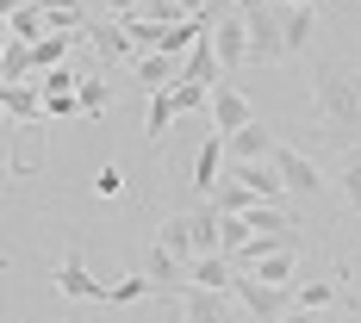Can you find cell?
Returning <instances> with one entry per match:
<instances>
[{
  "label": "cell",
  "mask_w": 361,
  "mask_h": 323,
  "mask_svg": "<svg viewBox=\"0 0 361 323\" xmlns=\"http://www.w3.org/2000/svg\"><path fill=\"white\" fill-rule=\"evenodd\" d=\"M312 112L336 137H361V69L336 63V56H318L312 63Z\"/></svg>",
  "instance_id": "1"
},
{
  "label": "cell",
  "mask_w": 361,
  "mask_h": 323,
  "mask_svg": "<svg viewBox=\"0 0 361 323\" xmlns=\"http://www.w3.org/2000/svg\"><path fill=\"white\" fill-rule=\"evenodd\" d=\"M243 25H250V63L274 69V63H287V56H293L281 0H243Z\"/></svg>",
  "instance_id": "2"
},
{
  "label": "cell",
  "mask_w": 361,
  "mask_h": 323,
  "mask_svg": "<svg viewBox=\"0 0 361 323\" xmlns=\"http://www.w3.org/2000/svg\"><path fill=\"white\" fill-rule=\"evenodd\" d=\"M237 298H243V311L255 323H281L293 311V286H268V280H255V274H237Z\"/></svg>",
  "instance_id": "3"
},
{
  "label": "cell",
  "mask_w": 361,
  "mask_h": 323,
  "mask_svg": "<svg viewBox=\"0 0 361 323\" xmlns=\"http://www.w3.org/2000/svg\"><path fill=\"white\" fill-rule=\"evenodd\" d=\"M50 286L63 292V298H75V305H106V286L87 274V261H81V255H63V261L50 267Z\"/></svg>",
  "instance_id": "4"
},
{
  "label": "cell",
  "mask_w": 361,
  "mask_h": 323,
  "mask_svg": "<svg viewBox=\"0 0 361 323\" xmlns=\"http://www.w3.org/2000/svg\"><path fill=\"white\" fill-rule=\"evenodd\" d=\"M81 37H87L100 56H112V63H131V56H137V37H131V25H125V19H112V13H94Z\"/></svg>",
  "instance_id": "5"
},
{
  "label": "cell",
  "mask_w": 361,
  "mask_h": 323,
  "mask_svg": "<svg viewBox=\"0 0 361 323\" xmlns=\"http://www.w3.org/2000/svg\"><path fill=\"white\" fill-rule=\"evenodd\" d=\"M0 118H6V125H44V118H50L44 87H37V81H13V87H0Z\"/></svg>",
  "instance_id": "6"
},
{
  "label": "cell",
  "mask_w": 361,
  "mask_h": 323,
  "mask_svg": "<svg viewBox=\"0 0 361 323\" xmlns=\"http://www.w3.org/2000/svg\"><path fill=\"white\" fill-rule=\"evenodd\" d=\"M212 44H218V63H224V75H237L243 63H250V25H243V6H231V13L212 25Z\"/></svg>",
  "instance_id": "7"
},
{
  "label": "cell",
  "mask_w": 361,
  "mask_h": 323,
  "mask_svg": "<svg viewBox=\"0 0 361 323\" xmlns=\"http://www.w3.org/2000/svg\"><path fill=\"white\" fill-rule=\"evenodd\" d=\"M224 168H231V149H224V131H212V137L200 144V156H193V193L212 199V186L224 180Z\"/></svg>",
  "instance_id": "8"
},
{
  "label": "cell",
  "mask_w": 361,
  "mask_h": 323,
  "mask_svg": "<svg viewBox=\"0 0 361 323\" xmlns=\"http://www.w3.org/2000/svg\"><path fill=\"white\" fill-rule=\"evenodd\" d=\"M274 162H281V175H287V186L293 193H324V168L305 156V149H293V144H281L274 149Z\"/></svg>",
  "instance_id": "9"
},
{
  "label": "cell",
  "mask_w": 361,
  "mask_h": 323,
  "mask_svg": "<svg viewBox=\"0 0 361 323\" xmlns=\"http://www.w3.org/2000/svg\"><path fill=\"white\" fill-rule=\"evenodd\" d=\"M224 149H231V162H262V156H274V131H268V125H237V131H224Z\"/></svg>",
  "instance_id": "10"
},
{
  "label": "cell",
  "mask_w": 361,
  "mask_h": 323,
  "mask_svg": "<svg viewBox=\"0 0 361 323\" xmlns=\"http://www.w3.org/2000/svg\"><path fill=\"white\" fill-rule=\"evenodd\" d=\"M131 75H137L144 94H162V87H175V81H180V56H169V50H144V56L131 63Z\"/></svg>",
  "instance_id": "11"
},
{
  "label": "cell",
  "mask_w": 361,
  "mask_h": 323,
  "mask_svg": "<svg viewBox=\"0 0 361 323\" xmlns=\"http://www.w3.org/2000/svg\"><path fill=\"white\" fill-rule=\"evenodd\" d=\"M212 131H237V125H250L255 112H250V100H243V87H231V81H218L212 87Z\"/></svg>",
  "instance_id": "12"
},
{
  "label": "cell",
  "mask_w": 361,
  "mask_h": 323,
  "mask_svg": "<svg viewBox=\"0 0 361 323\" xmlns=\"http://www.w3.org/2000/svg\"><path fill=\"white\" fill-rule=\"evenodd\" d=\"M187 286H237V261L224 249L193 255V261H187Z\"/></svg>",
  "instance_id": "13"
},
{
  "label": "cell",
  "mask_w": 361,
  "mask_h": 323,
  "mask_svg": "<svg viewBox=\"0 0 361 323\" xmlns=\"http://www.w3.org/2000/svg\"><path fill=\"white\" fill-rule=\"evenodd\" d=\"M144 274L156 280V292H187V261L175 249H162V243L144 255Z\"/></svg>",
  "instance_id": "14"
},
{
  "label": "cell",
  "mask_w": 361,
  "mask_h": 323,
  "mask_svg": "<svg viewBox=\"0 0 361 323\" xmlns=\"http://www.w3.org/2000/svg\"><path fill=\"white\" fill-rule=\"evenodd\" d=\"M13 81H37V56L25 37H0V87H13Z\"/></svg>",
  "instance_id": "15"
},
{
  "label": "cell",
  "mask_w": 361,
  "mask_h": 323,
  "mask_svg": "<svg viewBox=\"0 0 361 323\" xmlns=\"http://www.w3.org/2000/svg\"><path fill=\"white\" fill-rule=\"evenodd\" d=\"M0 19H6V37H25V44L50 37V13H44V0H25V6H6Z\"/></svg>",
  "instance_id": "16"
},
{
  "label": "cell",
  "mask_w": 361,
  "mask_h": 323,
  "mask_svg": "<svg viewBox=\"0 0 361 323\" xmlns=\"http://www.w3.org/2000/svg\"><path fill=\"white\" fill-rule=\"evenodd\" d=\"M180 75H193V81H206V87H218V81H231L224 75V63H218V44H212V32L200 37L187 56H180Z\"/></svg>",
  "instance_id": "17"
},
{
  "label": "cell",
  "mask_w": 361,
  "mask_h": 323,
  "mask_svg": "<svg viewBox=\"0 0 361 323\" xmlns=\"http://www.w3.org/2000/svg\"><path fill=\"white\" fill-rule=\"evenodd\" d=\"M349 286V267L343 274H330V280H305V286H293V305H305V311H330L336 298Z\"/></svg>",
  "instance_id": "18"
},
{
  "label": "cell",
  "mask_w": 361,
  "mask_h": 323,
  "mask_svg": "<svg viewBox=\"0 0 361 323\" xmlns=\"http://www.w3.org/2000/svg\"><path fill=\"white\" fill-rule=\"evenodd\" d=\"M255 199H262V193H255V186L237 175V168H224V180L212 186V205H218V212H250Z\"/></svg>",
  "instance_id": "19"
},
{
  "label": "cell",
  "mask_w": 361,
  "mask_h": 323,
  "mask_svg": "<svg viewBox=\"0 0 361 323\" xmlns=\"http://www.w3.org/2000/svg\"><path fill=\"white\" fill-rule=\"evenodd\" d=\"M144 100H149V125H144V137H149V144H162V137L175 131L180 106H175V94H169V87H162V94H144Z\"/></svg>",
  "instance_id": "20"
},
{
  "label": "cell",
  "mask_w": 361,
  "mask_h": 323,
  "mask_svg": "<svg viewBox=\"0 0 361 323\" xmlns=\"http://www.w3.org/2000/svg\"><path fill=\"white\" fill-rule=\"evenodd\" d=\"M281 19H287V44L293 56L312 44V32H318V6H293V0H281Z\"/></svg>",
  "instance_id": "21"
},
{
  "label": "cell",
  "mask_w": 361,
  "mask_h": 323,
  "mask_svg": "<svg viewBox=\"0 0 361 323\" xmlns=\"http://www.w3.org/2000/svg\"><path fill=\"white\" fill-rule=\"evenodd\" d=\"M169 94H175L180 118H200V112H212V87H206V81H193V75H180Z\"/></svg>",
  "instance_id": "22"
},
{
  "label": "cell",
  "mask_w": 361,
  "mask_h": 323,
  "mask_svg": "<svg viewBox=\"0 0 361 323\" xmlns=\"http://www.w3.org/2000/svg\"><path fill=\"white\" fill-rule=\"evenodd\" d=\"M156 243H162V249H175L180 261H193V212H175L162 230H156Z\"/></svg>",
  "instance_id": "23"
},
{
  "label": "cell",
  "mask_w": 361,
  "mask_h": 323,
  "mask_svg": "<svg viewBox=\"0 0 361 323\" xmlns=\"http://www.w3.org/2000/svg\"><path fill=\"white\" fill-rule=\"evenodd\" d=\"M293 267H299V249H274V255H262L250 274H255V280H268V286H287Z\"/></svg>",
  "instance_id": "24"
},
{
  "label": "cell",
  "mask_w": 361,
  "mask_h": 323,
  "mask_svg": "<svg viewBox=\"0 0 361 323\" xmlns=\"http://www.w3.org/2000/svg\"><path fill=\"white\" fill-rule=\"evenodd\" d=\"M149 292H156L149 274H125V280H112V286H106V305H137V298H149Z\"/></svg>",
  "instance_id": "25"
},
{
  "label": "cell",
  "mask_w": 361,
  "mask_h": 323,
  "mask_svg": "<svg viewBox=\"0 0 361 323\" xmlns=\"http://www.w3.org/2000/svg\"><path fill=\"white\" fill-rule=\"evenodd\" d=\"M75 100H81V112H87V118H100V112L112 106V87L100 81V75H81V87H75Z\"/></svg>",
  "instance_id": "26"
},
{
  "label": "cell",
  "mask_w": 361,
  "mask_h": 323,
  "mask_svg": "<svg viewBox=\"0 0 361 323\" xmlns=\"http://www.w3.org/2000/svg\"><path fill=\"white\" fill-rule=\"evenodd\" d=\"M336 186H343V205H349V212H361V149H349V156H343V180H336Z\"/></svg>",
  "instance_id": "27"
},
{
  "label": "cell",
  "mask_w": 361,
  "mask_h": 323,
  "mask_svg": "<svg viewBox=\"0 0 361 323\" xmlns=\"http://www.w3.org/2000/svg\"><path fill=\"white\" fill-rule=\"evenodd\" d=\"M37 87H44V94H75V87H81V75L63 63V69H44V75H37Z\"/></svg>",
  "instance_id": "28"
},
{
  "label": "cell",
  "mask_w": 361,
  "mask_h": 323,
  "mask_svg": "<svg viewBox=\"0 0 361 323\" xmlns=\"http://www.w3.org/2000/svg\"><path fill=\"white\" fill-rule=\"evenodd\" d=\"M94 193H100V199H118V193H125V175H118V168H100V175H94Z\"/></svg>",
  "instance_id": "29"
},
{
  "label": "cell",
  "mask_w": 361,
  "mask_h": 323,
  "mask_svg": "<svg viewBox=\"0 0 361 323\" xmlns=\"http://www.w3.org/2000/svg\"><path fill=\"white\" fill-rule=\"evenodd\" d=\"M281 323H324V311H305V305H293V311H287Z\"/></svg>",
  "instance_id": "30"
},
{
  "label": "cell",
  "mask_w": 361,
  "mask_h": 323,
  "mask_svg": "<svg viewBox=\"0 0 361 323\" xmlns=\"http://www.w3.org/2000/svg\"><path fill=\"white\" fill-rule=\"evenodd\" d=\"M137 6H144V0H106V13H112V19H125V13H137Z\"/></svg>",
  "instance_id": "31"
},
{
  "label": "cell",
  "mask_w": 361,
  "mask_h": 323,
  "mask_svg": "<svg viewBox=\"0 0 361 323\" xmlns=\"http://www.w3.org/2000/svg\"><path fill=\"white\" fill-rule=\"evenodd\" d=\"M6 6H25V0H0V13H6Z\"/></svg>",
  "instance_id": "32"
},
{
  "label": "cell",
  "mask_w": 361,
  "mask_h": 323,
  "mask_svg": "<svg viewBox=\"0 0 361 323\" xmlns=\"http://www.w3.org/2000/svg\"><path fill=\"white\" fill-rule=\"evenodd\" d=\"M87 6H94V13H106V0H87Z\"/></svg>",
  "instance_id": "33"
},
{
  "label": "cell",
  "mask_w": 361,
  "mask_h": 323,
  "mask_svg": "<svg viewBox=\"0 0 361 323\" xmlns=\"http://www.w3.org/2000/svg\"><path fill=\"white\" fill-rule=\"evenodd\" d=\"M293 6H312V0H293Z\"/></svg>",
  "instance_id": "34"
}]
</instances>
